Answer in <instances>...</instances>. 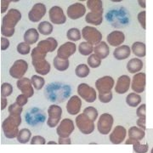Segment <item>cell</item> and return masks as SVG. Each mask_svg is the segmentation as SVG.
Listing matches in <instances>:
<instances>
[{"label": "cell", "instance_id": "cell-1", "mask_svg": "<svg viewBox=\"0 0 153 153\" xmlns=\"http://www.w3.org/2000/svg\"><path fill=\"white\" fill-rule=\"evenodd\" d=\"M47 98L52 102H64L71 94V88L62 82H52L45 89Z\"/></svg>", "mask_w": 153, "mask_h": 153}, {"label": "cell", "instance_id": "cell-2", "mask_svg": "<svg viewBox=\"0 0 153 153\" xmlns=\"http://www.w3.org/2000/svg\"><path fill=\"white\" fill-rule=\"evenodd\" d=\"M22 123V117H14L9 116L3 122L2 128L4 135L8 139H14L18 136L19 134V126Z\"/></svg>", "mask_w": 153, "mask_h": 153}, {"label": "cell", "instance_id": "cell-3", "mask_svg": "<svg viewBox=\"0 0 153 153\" xmlns=\"http://www.w3.org/2000/svg\"><path fill=\"white\" fill-rule=\"evenodd\" d=\"M76 124L78 129L83 134H89L94 130V123L87 115L79 114L76 117Z\"/></svg>", "mask_w": 153, "mask_h": 153}, {"label": "cell", "instance_id": "cell-4", "mask_svg": "<svg viewBox=\"0 0 153 153\" xmlns=\"http://www.w3.org/2000/svg\"><path fill=\"white\" fill-rule=\"evenodd\" d=\"M82 38L86 40V42L89 43L92 45L94 44L97 45L100 43V41L102 39L101 33L93 27H85L82 28Z\"/></svg>", "mask_w": 153, "mask_h": 153}, {"label": "cell", "instance_id": "cell-5", "mask_svg": "<svg viewBox=\"0 0 153 153\" xmlns=\"http://www.w3.org/2000/svg\"><path fill=\"white\" fill-rule=\"evenodd\" d=\"M22 20V14L21 12L16 9H11L5 15L3 21H2V26L7 28L15 29V27L17 25V23Z\"/></svg>", "mask_w": 153, "mask_h": 153}, {"label": "cell", "instance_id": "cell-6", "mask_svg": "<svg viewBox=\"0 0 153 153\" xmlns=\"http://www.w3.org/2000/svg\"><path fill=\"white\" fill-rule=\"evenodd\" d=\"M46 119V116L43 111L38 108H33L26 115V121L29 125L36 126L39 123H43Z\"/></svg>", "mask_w": 153, "mask_h": 153}, {"label": "cell", "instance_id": "cell-7", "mask_svg": "<svg viewBox=\"0 0 153 153\" xmlns=\"http://www.w3.org/2000/svg\"><path fill=\"white\" fill-rule=\"evenodd\" d=\"M113 117L109 113H104L99 118L97 128L101 134H108L113 125Z\"/></svg>", "mask_w": 153, "mask_h": 153}, {"label": "cell", "instance_id": "cell-8", "mask_svg": "<svg viewBox=\"0 0 153 153\" xmlns=\"http://www.w3.org/2000/svg\"><path fill=\"white\" fill-rule=\"evenodd\" d=\"M28 69V64L26 60H17L14 62V64L10 69V74L12 77L21 79L25 75Z\"/></svg>", "mask_w": 153, "mask_h": 153}, {"label": "cell", "instance_id": "cell-9", "mask_svg": "<svg viewBox=\"0 0 153 153\" xmlns=\"http://www.w3.org/2000/svg\"><path fill=\"white\" fill-rule=\"evenodd\" d=\"M77 94L85 101L93 103L96 100V92L94 88L90 87L87 83H80L77 87Z\"/></svg>", "mask_w": 153, "mask_h": 153}, {"label": "cell", "instance_id": "cell-10", "mask_svg": "<svg viewBox=\"0 0 153 153\" xmlns=\"http://www.w3.org/2000/svg\"><path fill=\"white\" fill-rule=\"evenodd\" d=\"M114 79L110 76H104L95 82V87L99 91V94H108L111 92L114 87Z\"/></svg>", "mask_w": 153, "mask_h": 153}, {"label": "cell", "instance_id": "cell-11", "mask_svg": "<svg viewBox=\"0 0 153 153\" xmlns=\"http://www.w3.org/2000/svg\"><path fill=\"white\" fill-rule=\"evenodd\" d=\"M49 118L47 124L49 128H55L59 123L62 115V109L57 105H51L48 109Z\"/></svg>", "mask_w": 153, "mask_h": 153}, {"label": "cell", "instance_id": "cell-12", "mask_svg": "<svg viewBox=\"0 0 153 153\" xmlns=\"http://www.w3.org/2000/svg\"><path fill=\"white\" fill-rule=\"evenodd\" d=\"M73 131H74V123L69 118H65L61 121L56 129L57 134L60 138H69Z\"/></svg>", "mask_w": 153, "mask_h": 153}, {"label": "cell", "instance_id": "cell-13", "mask_svg": "<svg viewBox=\"0 0 153 153\" xmlns=\"http://www.w3.org/2000/svg\"><path fill=\"white\" fill-rule=\"evenodd\" d=\"M49 19L52 23L56 25H61L66 22V17L63 12V10L59 6L52 7L49 11Z\"/></svg>", "mask_w": 153, "mask_h": 153}, {"label": "cell", "instance_id": "cell-14", "mask_svg": "<svg viewBox=\"0 0 153 153\" xmlns=\"http://www.w3.org/2000/svg\"><path fill=\"white\" fill-rule=\"evenodd\" d=\"M146 73L140 72L134 75L132 79V89L136 94L142 93L146 88Z\"/></svg>", "mask_w": 153, "mask_h": 153}, {"label": "cell", "instance_id": "cell-15", "mask_svg": "<svg viewBox=\"0 0 153 153\" xmlns=\"http://www.w3.org/2000/svg\"><path fill=\"white\" fill-rule=\"evenodd\" d=\"M86 8L82 4L76 3L67 8V16L71 20H77L85 15Z\"/></svg>", "mask_w": 153, "mask_h": 153}, {"label": "cell", "instance_id": "cell-16", "mask_svg": "<svg viewBox=\"0 0 153 153\" xmlns=\"http://www.w3.org/2000/svg\"><path fill=\"white\" fill-rule=\"evenodd\" d=\"M46 13V7L44 4L38 3L32 8L28 14V18L31 22H39Z\"/></svg>", "mask_w": 153, "mask_h": 153}, {"label": "cell", "instance_id": "cell-17", "mask_svg": "<svg viewBox=\"0 0 153 153\" xmlns=\"http://www.w3.org/2000/svg\"><path fill=\"white\" fill-rule=\"evenodd\" d=\"M76 52V45L71 42H66L62 44L57 51V56L59 58L68 60L69 57L71 56Z\"/></svg>", "mask_w": 153, "mask_h": 153}, {"label": "cell", "instance_id": "cell-18", "mask_svg": "<svg viewBox=\"0 0 153 153\" xmlns=\"http://www.w3.org/2000/svg\"><path fill=\"white\" fill-rule=\"evenodd\" d=\"M32 81L27 77H22L17 81V87L22 91V94L27 95L28 98L32 97L34 94Z\"/></svg>", "mask_w": 153, "mask_h": 153}, {"label": "cell", "instance_id": "cell-19", "mask_svg": "<svg viewBox=\"0 0 153 153\" xmlns=\"http://www.w3.org/2000/svg\"><path fill=\"white\" fill-rule=\"evenodd\" d=\"M126 134H127V131L124 127L120 125L116 126L112 133L110 134V140L114 145L121 144L123 141H124Z\"/></svg>", "mask_w": 153, "mask_h": 153}, {"label": "cell", "instance_id": "cell-20", "mask_svg": "<svg viewBox=\"0 0 153 153\" xmlns=\"http://www.w3.org/2000/svg\"><path fill=\"white\" fill-rule=\"evenodd\" d=\"M130 80L131 79L129 78V76L127 75L119 76L116 83V87H115L116 93L119 94L127 93L130 87Z\"/></svg>", "mask_w": 153, "mask_h": 153}, {"label": "cell", "instance_id": "cell-21", "mask_svg": "<svg viewBox=\"0 0 153 153\" xmlns=\"http://www.w3.org/2000/svg\"><path fill=\"white\" fill-rule=\"evenodd\" d=\"M82 106V100L78 96H71L66 104V111L70 115H76L79 113Z\"/></svg>", "mask_w": 153, "mask_h": 153}, {"label": "cell", "instance_id": "cell-22", "mask_svg": "<svg viewBox=\"0 0 153 153\" xmlns=\"http://www.w3.org/2000/svg\"><path fill=\"white\" fill-rule=\"evenodd\" d=\"M125 40V35L120 31H113L107 35V42L111 46L119 47Z\"/></svg>", "mask_w": 153, "mask_h": 153}, {"label": "cell", "instance_id": "cell-23", "mask_svg": "<svg viewBox=\"0 0 153 153\" xmlns=\"http://www.w3.org/2000/svg\"><path fill=\"white\" fill-rule=\"evenodd\" d=\"M58 46V42L54 38H48L45 40H42L38 44V47L41 48L46 53L53 52Z\"/></svg>", "mask_w": 153, "mask_h": 153}, {"label": "cell", "instance_id": "cell-24", "mask_svg": "<svg viewBox=\"0 0 153 153\" xmlns=\"http://www.w3.org/2000/svg\"><path fill=\"white\" fill-rule=\"evenodd\" d=\"M33 66L35 68V71L40 75H47L50 71V64L46 60L33 61Z\"/></svg>", "mask_w": 153, "mask_h": 153}, {"label": "cell", "instance_id": "cell-25", "mask_svg": "<svg viewBox=\"0 0 153 153\" xmlns=\"http://www.w3.org/2000/svg\"><path fill=\"white\" fill-rule=\"evenodd\" d=\"M131 54V49L128 45H123L117 47L113 52V56L116 58V60H125L128 58Z\"/></svg>", "mask_w": 153, "mask_h": 153}, {"label": "cell", "instance_id": "cell-26", "mask_svg": "<svg viewBox=\"0 0 153 153\" xmlns=\"http://www.w3.org/2000/svg\"><path fill=\"white\" fill-rule=\"evenodd\" d=\"M94 54L97 55L98 57H100V59H105V58H106V57L109 55V46L106 44L105 42H103V41H102V42H100V44H97V45L94 47Z\"/></svg>", "mask_w": 153, "mask_h": 153}, {"label": "cell", "instance_id": "cell-27", "mask_svg": "<svg viewBox=\"0 0 153 153\" xmlns=\"http://www.w3.org/2000/svg\"><path fill=\"white\" fill-rule=\"evenodd\" d=\"M103 14L100 13H94V12H88L86 17L85 21L88 24H92L94 26H99L103 22Z\"/></svg>", "mask_w": 153, "mask_h": 153}, {"label": "cell", "instance_id": "cell-28", "mask_svg": "<svg viewBox=\"0 0 153 153\" xmlns=\"http://www.w3.org/2000/svg\"><path fill=\"white\" fill-rule=\"evenodd\" d=\"M146 135L145 130L141 129L140 128H138L135 126H133L128 130V139L133 140H141Z\"/></svg>", "mask_w": 153, "mask_h": 153}, {"label": "cell", "instance_id": "cell-29", "mask_svg": "<svg viewBox=\"0 0 153 153\" xmlns=\"http://www.w3.org/2000/svg\"><path fill=\"white\" fill-rule=\"evenodd\" d=\"M142 60L138 58H133L129 60L127 64V69L130 73H136L142 69Z\"/></svg>", "mask_w": 153, "mask_h": 153}, {"label": "cell", "instance_id": "cell-30", "mask_svg": "<svg viewBox=\"0 0 153 153\" xmlns=\"http://www.w3.org/2000/svg\"><path fill=\"white\" fill-rule=\"evenodd\" d=\"M38 38H39V34H38V32L35 28L28 29L24 34V40L29 45L35 44L38 40Z\"/></svg>", "mask_w": 153, "mask_h": 153}, {"label": "cell", "instance_id": "cell-31", "mask_svg": "<svg viewBox=\"0 0 153 153\" xmlns=\"http://www.w3.org/2000/svg\"><path fill=\"white\" fill-rule=\"evenodd\" d=\"M126 145H133L134 151L136 153H146L148 151V145H141L140 141L138 140H133L130 139H128L125 142Z\"/></svg>", "mask_w": 153, "mask_h": 153}, {"label": "cell", "instance_id": "cell-32", "mask_svg": "<svg viewBox=\"0 0 153 153\" xmlns=\"http://www.w3.org/2000/svg\"><path fill=\"white\" fill-rule=\"evenodd\" d=\"M87 6L91 12L103 14V3L100 0H89L87 2Z\"/></svg>", "mask_w": 153, "mask_h": 153}, {"label": "cell", "instance_id": "cell-33", "mask_svg": "<svg viewBox=\"0 0 153 153\" xmlns=\"http://www.w3.org/2000/svg\"><path fill=\"white\" fill-rule=\"evenodd\" d=\"M132 51L138 57L146 56V44L142 42H135L132 45Z\"/></svg>", "mask_w": 153, "mask_h": 153}, {"label": "cell", "instance_id": "cell-34", "mask_svg": "<svg viewBox=\"0 0 153 153\" xmlns=\"http://www.w3.org/2000/svg\"><path fill=\"white\" fill-rule=\"evenodd\" d=\"M69 60H64V59H61L59 58L58 56L55 57L54 59V66L56 70L60 71H64L68 69L69 67Z\"/></svg>", "mask_w": 153, "mask_h": 153}, {"label": "cell", "instance_id": "cell-35", "mask_svg": "<svg viewBox=\"0 0 153 153\" xmlns=\"http://www.w3.org/2000/svg\"><path fill=\"white\" fill-rule=\"evenodd\" d=\"M126 102L131 107H136L137 105L141 102V97L138 94L131 93L127 96Z\"/></svg>", "mask_w": 153, "mask_h": 153}, {"label": "cell", "instance_id": "cell-36", "mask_svg": "<svg viewBox=\"0 0 153 153\" xmlns=\"http://www.w3.org/2000/svg\"><path fill=\"white\" fill-rule=\"evenodd\" d=\"M47 53L39 47H36L32 51V62L33 61H38V60H45Z\"/></svg>", "mask_w": 153, "mask_h": 153}, {"label": "cell", "instance_id": "cell-37", "mask_svg": "<svg viewBox=\"0 0 153 153\" xmlns=\"http://www.w3.org/2000/svg\"><path fill=\"white\" fill-rule=\"evenodd\" d=\"M31 136H32V133L28 128H22L18 134L17 140L21 144H26L30 140Z\"/></svg>", "mask_w": 153, "mask_h": 153}, {"label": "cell", "instance_id": "cell-38", "mask_svg": "<svg viewBox=\"0 0 153 153\" xmlns=\"http://www.w3.org/2000/svg\"><path fill=\"white\" fill-rule=\"evenodd\" d=\"M38 33H40L43 35H49L53 32V26L51 23L48 22H41L38 25Z\"/></svg>", "mask_w": 153, "mask_h": 153}, {"label": "cell", "instance_id": "cell-39", "mask_svg": "<svg viewBox=\"0 0 153 153\" xmlns=\"http://www.w3.org/2000/svg\"><path fill=\"white\" fill-rule=\"evenodd\" d=\"M93 45L90 44L88 42H82L81 44H79V47H78V50H79V53L82 55H88L92 54V52L94 51Z\"/></svg>", "mask_w": 153, "mask_h": 153}, {"label": "cell", "instance_id": "cell-40", "mask_svg": "<svg viewBox=\"0 0 153 153\" xmlns=\"http://www.w3.org/2000/svg\"><path fill=\"white\" fill-rule=\"evenodd\" d=\"M89 72H90V70H89V67L85 65V64H80L76 67V70H75V73L76 75L78 77H81V78H83V77H86L89 75Z\"/></svg>", "mask_w": 153, "mask_h": 153}, {"label": "cell", "instance_id": "cell-41", "mask_svg": "<svg viewBox=\"0 0 153 153\" xmlns=\"http://www.w3.org/2000/svg\"><path fill=\"white\" fill-rule=\"evenodd\" d=\"M66 37L71 41H78L81 39V33L77 28H71L67 31Z\"/></svg>", "mask_w": 153, "mask_h": 153}, {"label": "cell", "instance_id": "cell-42", "mask_svg": "<svg viewBox=\"0 0 153 153\" xmlns=\"http://www.w3.org/2000/svg\"><path fill=\"white\" fill-rule=\"evenodd\" d=\"M31 81L33 83V87L36 89H41L44 86V83H45V80H44V77H42L41 76H38V75H33L31 78Z\"/></svg>", "mask_w": 153, "mask_h": 153}, {"label": "cell", "instance_id": "cell-43", "mask_svg": "<svg viewBox=\"0 0 153 153\" xmlns=\"http://www.w3.org/2000/svg\"><path fill=\"white\" fill-rule=\"evenodd\" d=\"M22 111H23L22 106L19 105L16 102L11 104L10 105V107H9V112H10V116H14V117H21Z\"/></svg>", "mask_w": 153, "mask_h": 153}, {"label": "cell", "instance_id": "cell-44", "mask_svg": "<svg viewBox=\"0 0 153 153\" xmlns=\"http://www.w3.org/2000/svg\"><path fill=\"white\" fill-rule=\"evenodd\" d=\"M88 66H90L92 68H97L101 64V59L95 54H93L88 57Z\"/></svg>", "mask_w": 153, "mask_h": 153}, {"label": "cell", "instance_id": "cell-45", "mask_svg": "<svg viewBox=\"0 0 153 153\" xmlns=\"http://www.w3.org/2000/svg\"><path fill=\"white\" fill-rule=\"evenodd\" d=\"M13 92V87L10 83L4 82L1 86V96L3 98H5L7 96H10Z\"/></svg>", "mask_w": 153, "mask_h": 153}, {"label": "cell", "instance_id": "cell-46", "mask_svg": "<svg viewBox=\"0 0 153 153\" xmlns=\"http://www.w3.org/2000/svg\"><path fill=\"white\" fill-rule=\"evenodd\" d=\"M83 113L87 115L88 117L94 122L96 120L97 117H98V111L93 106H88L87 108H85L83 110Z\"/></svg>", "mask_w": 153, "mask_h": 153}, {"label": "cell", "instance_id": "cell-47", "mask_svg": "<svg viewBox=\"0 0 153 153\" xmlns=\"http://www.w3.org/2000/svg\"><path fill=\"white\" fill-rule=\"evenodd\" d=\"M30 50H31L30 45L27 44L26 42L20 43V44L17 45V51L21 55H27L28 53H30Z\"/></svg>", "mask_w": 153, "mask_h": 153}, {"label": "cell", "instance_id": "cell-48", "mask_svg": "<svg viewBox=\"0 0 153 153\" xmlns=\"http://www.w3.org/2000/svg\"><path fill=\"white\" fill-rule=\"evenodd\" d=\"M99 99L102 103H109L112 100V93L108 94H99Z\"/></svg>", "mask_w": 153, "mask_h": 153}, {"label": "cell", "instance_id": "cell-49", "mask_svg": "<svg viewBox=\"0 0 153 153\" xmlns=\"http://www.w3.org/2000/svg\"><path fill=\"white\" fill-rule=\"evenodd\" d=\"M1 33H2L3 36L10 38V37H12L15 34V29L7 28L5 27H4V26H2L1 27Z\"/></svg>", "mask_w": 153, "mask_h": 153}, {"label": "cell", "instance_id": "cell-50", "mask_svg": "<svg viewBox=\"0 0 153 153\" xmlns=\"http://www.w3.org/2000/svg\"><path fill=\"white\" fill-rule=\"evenodd\" d=\"M31 144L32 145H44V144H46V140H45L44 137L36 135L32 139Z\"/></svg>", "mask_w": 153, "mask_h": 153}, {"label": "cell", "instance_id": "cell-51", "mask_svg": "<svg viewBox=\"0 0 153 153\" xmlns=\"http://www.w3.org/2000/svg\"><path fill=\"white\" fill-rule=\"evenodd\" d=\"M28 102V97L25 94H20L16 98V103L21 106H24Z\"/></svg>", "mask_w": 153, "mask_h": 153}, {"label": "cell", "instance_id": "cell-52", "mask_svg": "<svg viewBox=\"0 0 153 153\" xmlns=\"http://www.w3.org/2000/svg\"><path fill=\"white\" fill-rule=\"evenodd\" d=\"M146 11H142V12H140L139 15H138V21L140 22V24L141 25V27L143 29L146 30Z\"/></svg>", "mask_w": 153, "mask_h": 153}, {"label": "cell", "instance_id": "cell-53", "mask_svg": "<svg viewBox=\"0 0 153 153\" xmlns=\"http://www.w3.org/2000/svg\"><path fill=\"white\" fill-rule=\"evenodd\" d=\"M146 105L143 104L141 105L138 109H137L136 114L140 117H146Z\"/></svg>", "mask_w": 153, "mask_h": 153}, {"label": "cell", "instance_id": "cell-54", "mask_svg": "<svg viewBox=\"0 0 153 153\" xmlns=\"http://www.w3.org/2000/svg\"><path fill=\"white\" fill-rule=\"evenodd\" d=\"M10 47V41L5 38H1V49L6 50Z\"/></svg>", "mask_w": 153, "mask_h": 153}, {"label": "cell", "instance_id": "cell-55", "mask_svg": "<svg viewBox=\"0 0 153 153\" xmlns=\"http://www.w3.org/2000/svg\"><path fill=\"white\" fill-rule=\"evenodd\" d=\"M137 125L143 130H146V117H140L137 120Z\"/></svg>", "mask_w": 153, "mask_h": 153}, {"label": "cell", "instance_id": "cell-56", "mask_svg": "<svg viewBox=\"0 0 153 153\" xmlns=\"http://www.w3.org/2000/svg\"><path fill=\"white\" fill-rule=\"evenodd\" d=\"M59 144L60 145H70L71 143V139L69 138H60L59 137Z\"/></svg>", "mask_w": 153, "mask_h": 153}, {"label": "cell", "instance_id": "cell-57", "mask_svg": "<svg viewBox=\"0 0 153 153\" xmlns=\"http://www.w3.org/2000/svg\"><path fill=\"white\" fill-rule=\"evenodd\" d=\"M10 1H4V0H3V1H1V11H2V13H4L6 10V9L8 8V6L10 4Z\"/></svg>", "mask_w": 153, "mask_h": 153}, {"label": "cell", "instance_id": "cell-58", "mask_svg": "<svg viewBox=\"0 0 153 153\" xmlns=\"http://www.w3.org/2000/svg\"><path fill=\"white\" fill-rule=\"evenodd\" d=\"M7 100L5 98H1V109L4 110L5 109V107L7 106Z\"/></svg>", "mask_w": 153, "mask_h": 153}, {"label": "cell", "instance_id": "cell-59", "mask_svg": "<svg viewBox=\"0 0 153 153\" xmlns=\"http://www.w3.org/2000/svg\"><path fill=\"white\" fill-rule=\"evenodd\" d=\"M139 4H141V7H143V8H146V1H139Z\"/></svg>", "mask_w": 153, "mask_h": 153}, {"label": "cell", "instance_id": "cell-60", "mask_svg": "<svg viewBox=\"0 0 153 153\" xmlns=\"http://www.w3.org/2000/svg\"><path fill=\"white\" fill-rule=\"evenodd\" d=\"M48 144H54V145H56V143L55 141H50V142H48Z\"/></svg>", "mask_w": 153, "mask_h": 153}, {"label": "cell", "instance_id": "cell-61", "mask_svg": "<svg viewBox=\"0 0 153 153\" xmlns=\"http://www.w3.org/2000/svg\"><path fill=\"white\" fill-rule=\"evenodd\" d=\"M151 153H153V148L152 149V152H151Z\"/></svg>", "mask_w": 153, "mask_h": 153}]
</instances>
